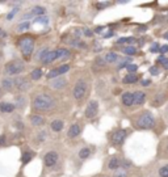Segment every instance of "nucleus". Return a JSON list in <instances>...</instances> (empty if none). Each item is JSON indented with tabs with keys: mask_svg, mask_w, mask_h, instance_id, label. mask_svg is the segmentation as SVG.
I'll use <instances>...</instances> for the list:
<instances>
[{
	"mask_svg": "<svg viewBox=\"0 0 168 177\" xmlns=\"http://www.w3.org/2000/svg\"><path fill=\"white\" fill-rule=\"evenodd\" d=\"M155 125V118L153 113H150L148 110H144V112L139 113L135 118H134V126L137 129H141V130H148V129H153Z\"/></svg>",
	"mask_w": 168,
	"mask_h": 177,
	"instance_id": "obj_1",
	"label": "nucleus"
},
{
	"mask_svg": "<svg viewBox=\"0 0 168 177\" xmlns=\"http://www.w3.org/2000/svg\"><path fill=\"white\" fill-rule=\"evenodd\" d=\"M54 106V100L53 97H50L49 95L45 93H40L33 98V108L38 112H45V110H50Z\"/></svg>",
	"mask_w": 168,
	"mask_h": 177,
	"instance_id": "obj_2",
	"label": "nucleus"
},
{
	"mask_svg": "<svg viewBox=\"0 0 168 177\" xmlns=\"http://www.w3.org/2000/svg\"><path fill=\"white\" fill-rule=\"evenodd\" d=\"M24 63L21 60H13V62H9L5 64V74L8 75H17V74H21L24 71Z\"/></svg>",
	"mask_w": 168,
	"mask_h": 177,
	"instance_id": "obj_3",
	"label": "nucleus"
},
{
	"mask_svg": "<svg viewBox=\"0 0 168 177\" xmlns=\"http://www.w3.org/2000/svg\"><path fill=\"white\" fill-rule=\"evenodd\" d=\"M33 46H34V41H33L32 37H24L20 40L21 51L25 57H29V55L33 53Z\"/></svg>",
	"mask_w": 168,
	"mask_h": 177,
	"instance_id": "obj_4",
	"label": "nucleus"
},
{
	"mask_svg": "<svg viewBox=\"0 0 168 177\" xmlns=\"http://www.w3.org/2000/svg\"><path fill=\"white\" fill-rule=\"evenodd\" d=\"M87 93V83L86 80H77V83L75 84L74 87V98H76V100H82V98L86 96Z\"/></svg>",
	"mask_w": 168,
	"mask_h": 177,
	"instance_id": "obj_5",
	"label": "nucleus"
},
{
	"mask_svg": "<svg viewBox=\"0 0 168 177\" xmlns=\"http://www.w3.org/2000/svg\"><path fill=\"white\" fill-rule=\"evenodd\" d=\"M126 135H127L126 130L120 129V130H117V131H114L113 134H112L110 140H112V143H113L114 146H120V145H122V143H124V140L126 139Z\"/></svg>",
	"mask_w": 168,
	"mask_h": 177,
	"instance_id": "obj_6",
	"label": "nucleus"
},
{
	"mask_svg": "<svg viewBox=\"0 0 168 177\" xmlns=\"http://www.w3.org/2000/svg\"><path fill=\"white\" fill-rule=\"evenodd\" d=\"M97 112H99V102L92 100V101L88 102L87 108H86V113H84V114H86V117L88 119H92V118L96 117Z\"/></svg>",
	"mask_w": 168,
	"mask_h": 177,
	"instance_id": "obj_7",
	"label": "nucleus"
},
{
	"mask_svg": "<svg viewBox=\"0 0 168 177\" xmlns=\"http://www.w3.org/2000/svg\"><path fill=\"white\" fill-rule=\"evenodd\" d=\"M158 158L168 159V136L160 142L159 148H158Z\"/></svg>",
	"mask_w": 168,
	"mask_h": 177,
	"instance_id": "obj_8",
	"label": "nucleus"
},
{
	"mask_svg": "<svg viewBox=\"0 0 168 177\" xmlns=\"http://www.w3.org/2000/svg\"><path fill=\"white\" fill-rule=\"evenodd\" d=\"M43 162H45V164H46L47 167H53V165H55V164H57V162H58V153L54 152V151L47 152L46 155H45V158H43Z\"/></svg>",
	"mask_w": 168,
	"mask_h": 177,
	"instance_id": "obj_9",
	"label": "nucleus"
},
{
	"mask_svg": "<svg viewBox=\"0 0 168 177\" xmlns=\"http://www.w3.org/2000/svg\"><path fill=\"white\" fill-rule=\"evenodd\" d=\"M133 97H134V101L133 105H142L146 101V93L142 92V91H137L133 93Z\"/></svg>",
	"mask_w": 168,
	"mask_h": 177,
	"instance_id": "obj_10",
	"label": "nucleus"
},
{
	"mask_svg": "<svg viewBox=\"0 0 168 177\" xmlns=\"http://www.w3.org/2000/svg\"><path fill=\"white\" fill-rule=\"evenodd\" d=\"M121 167V160L118 156H112L110 160L108 162V168L109 169H113V171H117Z\"/></svg>",
	"mask_w": 168,
	"mask_h": 177,
	"instance_id": "obj_11",
	"label": "nucleus"
},
{
	"mask_svg": "<svg viewBox=\"0 0 168 177\" xmlns=\"http://www.w3.org/2000/svg\"><path fill=\"white\" fill-rule=\"evenodd\" d=\"M57 58H58V53H57V50L49 51V53L42 58V62H43V64H49V63L54 62V60L57 59Z\"/></svg>",
	"mask_w": 168,
	"mask_h": 177,
	"instance_id": "obj_12",
	"label": "nucleus"
},
{
	"mask_svg": "<svg viewBox=\"0 0 168 177\" xmlns=\"http://www.w3.org/2000/svg\"><path fill=\"white\" fill-rule=\"evenodd\" d=\"M13 83H15V85L17 87V89H20V91H25L28 88V85H29L25 77H17L16 80H13Z\"/></svg>",
	"mask_w": 168,
	"mask_h": 177,
	"instance_id": "obj_13",
	"label": "nucleus"
},
{
	"mask_svg": "<svg viewBox=\"0 0 168 177\" xmlns=\"http://www.w3.org/2000/svg\"><path fill=\"white\" fill-rule=\"evenodd\" d=\"M121 100H122V104H124L125 106H131V105H133V101H134L133 93H131V92H125L124 95H122Z\"/></svg>",
	"mask_w": 168,
	"mask_h": 177,
	"instance_id": "obj_14",
	"label": "nucleus"
},
{
	"mask_svg": "<svg viewBox=\"0 0 168 177\" xmlns=\"http://www.w3.org/2000/svg\"><path fill=\"white\" fill-rule=\"evenodd\" d=\"M80 131H82V127L80 125H77V123H74L71 127H70V130H69V138H76L77 135L80 134Z\"/></svg>",
	"mask_w": 168,
	"mask_h": 177,
	"instance_id": "obj_15",
	"label": "nucleus"
},
{
	"mask_svg": "<svg viewBox=\"0 0 168 177\" xmlns=\"http://www.w3.org/2000/svg\"><path fill=\"white\" fill-rule=\"evenodd\" d=\"M15 110V104H11V102H3L0 104V112L3 113H11Z\"/></svg>",
	"mask_w": 168,
	"mask_h": 177,
	"instance_id": "obj_16",
	"label": "nucleus"
},
{
	"mask_svg": "<svg viewBox=\"0 0 168 177\" xmlns=\"http://www.w3.org/2000/svg\"><path fill=\"white\" fill-rule=\"evenodd\" d=\"M125 83V84H134V83L138 81V76L135 74H129L124 77V80H122Z\"/></svg>",
	"mask_w": 168,
	"mask_h": 177,
	"instance_id": "obj_17",
	"label": "nucleus"
},
{
	"mask_svg": "<svg viewBox=\"0 0 168 177\" xmlns=\"http://www.w3.org/2000/svg\"><path fill=\"white\" fill-rule=\"evenodd\" d=\"M50 127H51L53 131H60L63 129V121L60 119H55L51 122V125H50Z\"/></svg>",
	"mask_w": 168,
	"mask_h": 177,
	"instance_id": "obj_18",
	"label": "nucleus"
},
{
	"mask_svg": "<svg viewBox=\"0 0 168 177\" xmlns=\"http://www.w3.org/2000/svg\"><path fill=\"white\" fill-rule=\"evenodd\" d=\"M30 122H32V125H34V126H42L43 122H45V119L41 117V115H32Z\"/></svg>",
	"mask_w": 168,
	"mask_h": 177,
	"instance_id": "obj_19",
	"label": "nucleus"
},
{
	"mask_svg": "<svg viewBox=\"0 0 168 177\" xmlns=\"http://www.w3.org/2000/svg\"><path fill=\"white\" fill-rule=\"evenodd\" d=\"M117 59H118V55L116 53H108V54H105V57H104V60L106 63H114Z\"/></svg>",
	"mask_w": 168,
	"mask_h": 177,
	"instance_id": "obj_20",
	"label": "nucleus"
},
{
	"mask_svg": "<svg viewBox=\"0 0 168 177\" xmlns=\"http://www.w3.org/2000/svg\"><path fill=\"white\" fill-rule=\"evenodd\" d=\"M13 85H15V83H13V80H11V79H4L2 81V87H3V89H5V91H11L13 88Z\"/></svg>",
	"mask_w": 168,
	"mask_h": 177,
	"instance_id": "obj_21",
	"label": "nucleus"
},
{
	"mask_svg": "<svg viewBox=\"0 0 168 177\" xmlns=\"http://www.w3.org/2000/svg\"><path fill=\"white\" fill-rule=\"evenodd\" d=\"M164 101V95H158L154 100H151V105H154V106H159L160 104H163Z\"/></svg>",
	"mask_w": 168,
	"mask_h": 177,
	"instance_id": "obj_22",
	"label": "nucleus"
},
{
	"mask_svg": "<svg viewBox=\"0 0 168 177\" xmlns=\"http://www.w3.org/2000/svg\"><path fill=\"white\" fill-rule=\"evenodd\" d=\"M89 155H91V150H89L88 147H86V148H82V150L79 151V158H80L82 160H84V159L89 158Z\"/></svg>",
	"mask_w": 168,
	"mask_h": 177,
	"instance_id": "obj_23",
	"label": "nucleus"
},
{
	"mask_svg": "<svg viewBox=\"0 0 168 177\" xmlns=\"http://www.w3.org/2000/svg\"><path fill=\"white\" fill-rule=\"evenodd\" d=\"M66 85V81L63 79H57V80H54L51 83V87L53 88H63Z\"/></svg>",
	"mask_w": 168,
	"mask_h": 177,
	"instance_id": "obj_24",
	"label": "nucleus"
},
{
	"mask_svg": "<svg viewBox=\"0 0 168 177\" xmlns=\"http://www.w3.org/2000/svg\"><path fill=\"white\" fill-rule=\"evenodd\" d=\"M159 176H160V177H168V164L163 165V167H160V169H159Z\"/></svg>",
	"mask_w": 168,
	"mask_h": 177,
	"instance_id": "obj_25",
	"label": "nucleus"
},
{
	"mask_svg": "<svg viewBox=\"0 0 168 177\" xmlns=\"http://www.w3.org/2000/svg\"><path fill=\"white\" fill-rule=\"evenodd\" d=\"M32 158H33V153H30V152H25L24 155H22V158H21V162L24 163V164H26L28 162H30Z\"/></svg>",
	"mask_w": 168,
	"mask_h": 177,
	"instance_id": "obj_26",
	"label": "nucleus"
},
{
	"mask_svg": "<svg viewBox=\"0 0 168 177\" xmlns=\"http://www.w3.org/2000/svg\"><path fill=\"white\" fill-rule=\"evenodd\" d=\"M41 76H42V71H41L40 68H37V70H34V71L32 72V79H33V80H38Z\"/></svg>",
	"mask_w": 168,
	"mask_h": 177,
	"instance_id": "obj_27",
	"label": "nucleus"
},
{
	"mask_svg": "<svg viewBox=\"0 0 168 177\" xmlns=\"http://www.w3.org/2000/svg\"><path fill=\"white\" fill-rule=\"evenodd\" d=\"M124 53H125L126 55H134V54L137 53V49L133 47V46H127V47L124 49Z\"/></svg>",
	"mask_w": 168,
	"mask_h": 177,
	"instance_id": "obj_28",
	"label": "nucleus"
},
{
	"mask_svg": "<svg viewBox=\"0 0 168 177\" xmlns=\"http://www.w3.org/2000/svg\"><path fill=\"white\" fill-rule=\"evenodd\" d=\"M60 74H59V70L58 68H54V70H51L50 72L47 74V79H54V77H57V76H59Z\"/></svg>",
	"mask_w": 168,
	"mask_h": 177,
	"instance_id": "obj_29",
	"label": "nucleus"
},
{
	"mask_svg": "<svg viewBox=\"0 0 168 177\" xmlns=\"http://www.w3.org/2000/svg\"><path fill=\"white\" fill-rule=\"evenodd\" d=\"M135 42V40H134L133 37H126V38H120L118 41H117V43H133Z\"/></svg>",
	"mask_w": 168,
	"mask_h": 177,
	"instance_id": "obj_30",
	"label": "nucleus"
},
{
	"mask_svg": "<svg viewBox=\"0 0 168 177\" xmlns=\"http://www.w3.org/2000/svg\"><path fill=\"white\" fill-rule=\"evenodd\" d=\"M113 177H127V172L125 169H117Z\"/></svg>",
	"mask_w": 168,
	"mask_h": 177,
	"instance_id": "obj_31",
	"label": "nucleus"
},
{
	"mask_svg": "<svg viewBox=\"0 0 168 177\" xmlns=\"http://www.w3.org/2000/svg\"><path fill=\"white\" fill-rule=\"evenodd\" d=\"M43 13H45V8H42V7H36L32 11L30 15H43Z\"/></svg>",
	"mask_w": 168,
	"mask_h": 177,
	"instance_id": "obj_32",
	"label": "nucleus"
},
{
	"mask_svg": "<svg viewBox=\"0 0 168 177\" xmlns=\"http://www.w3.org/2000/svg\"><path fill=\"white\" fill-rule=\"evenodd\" d=\"M158 62L163 66L164 68H168V58H166V57H160L159 59H158Z\"/></svg>",
	"mask_w": 168,
	"mask_h": 177,
	"instance_id": "obj_33",
	"label": "nucleus"
},
{
	"mask_svg": "<svg viewBox=\"0 0 168 177\" xmlns=\"http://www.w3.org/2000/svg\"><path fill=\"white\" fill-rule=\"evenodd\" d=\"M58 70H59V74H60V75H63V74H66L67 71L70 70V66H69V64H63V66H60V67H59Z\"/></svg>",
	"mask_w": 168,
	"mask_h": 177,
	"instance_id": "obj_34",
	"label": "nucleus"
},
{
	"mask_svg": "<svg viewBox=\"0 0 168 177\" xmlns=\"http://www.w3.org/2000/svg\"><path fill=\"white\" fill-rule=\"evenodd\" d=\"M58 53V58L59 57H66V55H69V51L66 50V49H59V50H57Z\"/></svg>",
	"mask_w": 168,
	"mask_h": 177,
	"instance_id": "obj_35",
	"label": "nucleus"
},
{
	"mask_svg": "<svg viewBox=\"0 0 168 177\" xmlns=\"http://www.w3.org/2000/svg\"><path fill=\"white\" fill-rule=\"evenodd\" d=\"M126 67H127V70H129V71H130V72H131V74H133V72H135V71L138 70V67H137V66H135V64H127V66H126Z\"/></svg>",
	"mask_w": 168,
	"mask_h": 177,
	"instance_id": "obj_36",
	"label": "nucleus"
},
{
	"mask_svg": "<svg viewBox=\"0 0 168 177\" xmlns=\"http://www.w3.org/2000/svg\"><path fill=\"white\" fill-rule=\"evenodd\" d=\"M159 50H160V47L158 43H154V45L151 46V53H159Z\"/></svg>",
	"mask_w": 168,
	"mask_h": 177,
	"instance_id": "obj_37",
	"label": "nucleus"
},
{
	"mask_svg": "<svg viewBox=\"0 0 168 177\" xmlns=\"http://www.w3.org/2000/svg\"><path fill=\"white\" fill-rule=\"evenodd\" d=\"M83 34H86L87 37H91V36L93 34V33H92L91 30H89V29H88V28H86V29H83Z\"/></svg>",
	"mask_w": 168,
	"mask_h": 177,
	"instance_id": "obj_38",
	"label": "nucleus"
},
{
	"mask_svg": "<svg viewBox=\"0 0 168 177\" xmlns=\"http://www.w3.org/2000/svg\"><path fill=\"white\" fill-rule=\"evenodd\" d=\"M150 74H151V75H158V74H159V70L156 68V67H151V68H150Z\"/></svg>",
	"mask_w": 168,
	"mask_h": 177,
	"instance_id": "obj_39",
	"label": "nucleus"
},
{
	"mask_svg": "<svg viewBox=\"0 0 168 177\" xmlns=\"http://www.w3.org/2000/svg\"><path fill=\"white\" fill-rule=\"evenodd\" d=\"M108 4H109V3H96V7H97L99 9H103V8H105Z\"/></svg>",
	"mask_w": 168,
	"mask_h": 177,
	"instance_id": "obj_40",
	"label": "nucleus"
},
{
	"mask_svg": "<svg viewBox=\"0 0 168 177\" xmlns=\"http://www.w3.org/2000/svg\"><path fill=\"white\" fill-rule=\"evenodd\" d=\"M168 51V46L167 45H163L160 47V50H159V53H161V54H164V53H167Z\"/></svg>",
	"mask_w": 168,
	"mask_h": 177,
	"instance_id": "obj_41",
	"label": "nucleus"
},
{
	"mask_svg": "<svg viewBox=\"0 0 168 177\" xmlns=\"http://www.w3.org/2000/svg\"><path fill=\"white\" fill-rule=\"evenodd\" d=\"M28 28H29V23H24V24H21V25L19 26V29L22 30V29H28Z\"/></svg>",
	"mask_w": 168,
	"mask_h": 177,
	"instance_id": "obj_42",
	"label": "nucleus"
},
{
	"mask_svg": "<svg viewBox=\"0 0 168 177\" xmlns=\"http://www.w3.org/2000/svg\"><path fill=\"white\" fill-rule=\"evenodd\" d=\"M36 23H45V24H46V23H47V19H46V17H38V19L36 20Z\"/></svg>",
	"mask_w": 168,
	"mask_h": 177,
	"instance_id": "obj_43",
	"label": "nucleus"
},
{
	"mask_svg": "<svg viewBox=\"0 0 168 177\" xmlns=\"http://www.w3.org/2000/svg\"><path fill=\"white\" fill-rule=\"evenodd\" d=\"M164 118H166V121L168 122V105H167L166 109H164Z\"/></svg>",
	"mask_w": 168,
	"mask_h": 177,
	"instance_id": "obj_44",
	"label": "nucleus"
},
{
	"mask_svg": "<svg viewBox=\"0 0 168 177\" xmlns=\"http://www.w3.org/2000/svg\"><path fill=\"white\" fill-rule=\"evenodd\" d=\"M141 84H142L143 87H147V85H150V80H143Z\"/></svg>",
	"mask_w": 168,
	"mask_h": 177,
	"instance_id": "obj_45",
	"label": "nucleus"
},
{
	"mask_svg": "<svg viewBox=\"0 0 168 177\" xmlns=\"http://www.w3.org/2000/svg\"><path fill=\"white\" fill-rule=\"evenodd\" d=\"M5 36V33H4V30H2L0 29V37H4Z\"/></svg>",
	"mask_w": 168,
	"mask_h": 177,
	"instance_id": "obj_46",
	"label": "nucleus"
},
{
	"mask_svg": "<svg viewBox=\"0 0 168 177\" xmlns=\"http://www.w3.org/2000/svg\"><path fill=\"white\" fill-rule=\"evenodd\" d=\"M3 142H4V136H2V138H0V145H2Z\"/></svg>",
	"mask_w": 168,
	"mask_h": 177,
	"instance_id": "obj_47",
	"label": "nucleus"
},
{
	"mask_svg": "<svg viewBox=\"0 0 168 177\" xmlns=\"http://www.w3.org/2000/svg\"><path fill=\"white\" fill-rule=\"evenodd\" d=\"M164 37H166V38H168V34H166V36H164Z\"/></svg>",
	"mask_w": 168,
	"mask_h": 177,
	"instance_id": "obj_48",
	"label": "nucleus"
},
{
	"mask_svg": "<svg viewBox=\"0 0 168 177\" xmlns=\"http://www.w3.org/2000/svg\"><path fill=\"white\" fill-rule=\"evenodd\" d=\"M0 93H2V88H0Z\"/></svg>",
	"mask_w": 168,
	"mask_h": 177,
	"instance_id": "obj_49",
	"label": "nucleus"
},
{
	"mask_svg": "<svg viewBox=\"0 0 168 177\" xmlns=\"http://www.w3.org/2000/svg\"><path fill=\"white\" fill-rule=\"evenodd\" d=\"M0 58H2V54H0Z\"/></svg>",
	"mask_w": 168,
	"mask_h": 177,
	"instance_id": "obj_50",
	"label": "nucleus"
},
{
	"mask_svg": "<svg viewBox=\"0 0 168 177\" xmlns=\"http://www.w3.org/2000/svg\"><path fill=\"white\" fill-rule=\"evenodd\" d=\"M104 177H108V176H104Z\"/></svg>",
	"mask_w": 168,
	"mask_h": 177,
	"instance_id": "obj_51",
	"label": "nucleus"
}]
</instances>
